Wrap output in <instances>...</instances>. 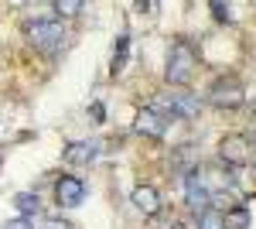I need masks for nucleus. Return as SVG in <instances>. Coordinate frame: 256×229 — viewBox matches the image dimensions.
Returning a JSON list of instances; mask_svg holds the SVG:
<instances>
[{
    "label": "nucleus",
    "mask_w": 256,
    "mask_h": 229,
    "mask_svg": "<svg viewBox=\"0 0 256 229\" xmlns=\"http://www.w3.org/2000/svg\"><path fill=\"white\" fill-rule=\"evenodd\" d=\"M24 28H28V41H31L38 52H44V55L62 52V45L68 38V28H65L62 18H34V21H28Z\"/></svg>",
    "instance_id": "nucleus-1"
},
{
    "label": "nucleus",
    "mask_w": 256,
    "mask_h": 229,
    "mask_svg": "<svg viewBox=\"0 0 256 229\" xmlns=\"http://www.w3.org/2000/svg\"><path fill=\"white\" fill-rule=\"evenodd\" d=\"M192 69H195V52H192V45L188 41H174L171 48H168V65H164V79H168V86H184L188 79H192Z\"/></svg>",
    "instance_id": "nucleus-2"
},
{
    "label": "nucleus",
    "mask_w": 256,
    "mask_h": 229,
    "mask_svg": "<svg viewBox=\"0 0 256 229\" xmlns=\"http://www.w3.org/2000/svg\"><path fill=\"white\" fill-rule=\"evenodd\" d=\"M154 110H158L168 123H174V120H184V116H192L198 110V99L192 93H164L158 96V103H154Z\"/></svg>",
    "instance_id": "nucleus-3"
},
{
    "label": "nucleus",
    "mask_w": 256,
    "mask_h": 229,
    "mask_svg": "<svg viewBox=\"0 0 256 229\" xmlns=\"http://www.w3.org/2000/svg\"><path fill=\"white\" fill-rule=\"evenodd\" d=\"M242 99H246V89L239 79H218L208 89V103L222 106V110H236V106H242Z\"/></svg>",
    "instance_id": "nucleus-4"
},
{
    "label": "nucleus",
    "mask_w": 256,
    "mask_h": 229,
    "mask_svg": "<svg viewBox=\"0 0 256 229\" xmlns=\"http://www.w3.org/2000/svg\"><path fill=\"white\" fill-rule=\"evenodd\" d=\"M218 157L226 161V168H246L250 161H253V144L246 140V137H226L222 144H218Z\"/></svg>",
    "instance_id": "nucleus-5"
},
{
    "label": "nucleus",
    "mask_w": 256,
    "mask_h": 229,
    "mask_svg": "<svg viewBox=\"0 0 256 229\" xmlns=\"http://www.w3.org/2000/svg\"><path fill=\"white\" fill-rule=\"evenodd\" d=\"M184 205L195 212H205V209H212V191L205 188V181H202V171H188L184 174Z\"/></svg>",
    "instance_id": "nucleus-6"
},
{
    "label": "nucleus",
    "mask_w": 256,
    "mask_h": 229,
    "mask_svg": "<svg viewBox=\"0 0 256 229\" xmlns=\"http://www.w3.org/2000/svg\"><path fill=\"white\" fill-rule=\"evenodd\" d=\"M55 202H58L62 209H79L82 202H86V185L76 174H62L58 181H55Z\"/></svg>",
    "instance_id": "nucleus-7"
},
{
    "label": "nucleus",
    "mask_w": 256,
    "mask_h": 229,
    "mask_svg": "<svg viewBox=\"0 0 256 229\" xmlns=\"http://www.w3.org/2000/svg\"><path fill=\"white\" fill-rule=\"evenodd\" d=\"M134 130L144 137H164V130H168V120L154 110V106H144L137 113V120H134Z\"/></svg>",
    "instance_id": "nucleus-8"
},
{
    "label": "nucleus",
    "mask_w": 256,
    "mask_h": 229,
    "mask_svg": "<svg viewBox=\"0 0 256 229\" xmlns=\"http://www.w3.org/2000/svg\"><path fill=\"white\" fill-rule=\"evenodd\" d=\"M99 151H102V144H99L96 137H92V140H72V144L65 147V161H68V164H89V161H96Z\"/></svg>",
    "instance_id": "nucleus-9"
},
{
    "label": "nucleus",
    "mask_w": 256,
    "mask_h": 229,
    "mask_svg": "<svg viewBox=\"0 0 256 229\" xmlns=\"http://www.w3.org/2000/svg\"><path fill=\"white\" fill-rule=\"evenodd\" d=\"M134 205H137L144 215H158L160 212V195H158V188L154 185H140V188H134Z\"/></svg>",
    "instance_id": "nucleus-10"
},
{
    "label": "nucleus",
    "mask_w": 256,
    "mask_h": 229,
    "mask_svg": "<svg viewBox=\"0 0 256 229\" xmlns=\"http://www.w3.org/2000/svg\"><path fill=\"white\" fill-rule=\"evenodd\" d=\"M52 7H55V14L62 21H72L82 14V7H86V0H52Z\"/></svg>",
    "instance_id": "nucleus-11"
},
{
    "label": "nucleus",
    "mask_w": 256,
    "mask_h": 229,
    "mask_svg": "<svg viewBox=\"0 0 256 229\" xmlns=\"http://www.w3.org/2000/svg\"><path fill=\"white\" fill-rule=\"evenodd\" d=\"M14 205H18V212H20V215H28V219H31V215H38V209H41V198L34 195V191H20L18 198H14Z\"/></svg>",
    "instance_id": "nucleus-12"
},
{
    "label": "nucleus",
    "mask_w": 256,
    "mask_h": 229,
    "mask_svg": "<svg viewBox=\"0 0 256 229\" xmlns=\"http://www.w3.org/2000/svg\"><path fill=\"white\" fill-rule=\"evenodd\" d=\"M126 52H130V35H120L116 45H113V62H110V69H113V72H120V69H123Z\"/></svg>",
    "instance_id": "nucleus-13"
},
{
    "label": "nucleus",
    "mask_w": 256,
    "mask_h": 229,
    "mask_svg": "<svg viewBox=\"0 0 256 229\" xmlns=\"http://www.w3.org/2000/svg\"><path fill=\"white\" fill-rule=\"evenodd\" d=\"M195 229H226V219H222V212L205 209V212H198V226Z\"/></svg>",
    "instance_id": "nucleus-14"
},
{
    "label": "nucleus",
    "mask_w": 256,
    "mask_h": 229,
    "mask_svg": "<svg viewBox=\"0 0 256 229\" xmlns=\"http://www.w3.org/2000/svg\"><path fill=\"white\" fill-rule=\"evenodd\" d=\"M222 219H226V229H246V226H250V212L242 209V205L232 209V212H226Z\"/></svg>",
    "instance_id": "nucleus-15"
},
{
    "label": "nucleus",
    "mask_w": 256,
    "mask_h": 229,
    "mask_svg": "<svg viewBox=\"0 0 256 229\" xmlns=\"http://www.w3.org/2000/svg\"><path fill=\"white\" fill-rule=\"evenodd\" d=\"M0 229H34V222H31L28 215H18V219H7Z\"/></svg>",
    "instance_id": "nucleus-16"
},
{
    "label": "nucleus",
    "mask_w": 256,
    "mask_h": 229,
    "mask_svg": "<svg viewBox=\"0 0 256 229\" xmlns=\"http://www.w3.org/2000/svg\"><path fill=\"white\" fill-rule=\"evenodd\" d=\"M212 11H216L218 21H229V18H232V14H229V7H222V0H212Z\"/></svg>",
    "instance_id": "nucleus-17"
},
{
    "label": "nucleus",
    "mask_w": 256,
    "mask_h": 229,
    "mask_svg": "<svg viewBox=\"0 0 256 229\" xmlns=\"http://www.w3.org/2000/svg\"><path fill=\"white\" fill-rule=\"evenodd\" d=\"M154 7H158V0H137V11H140V14H150Z\"/></svg>",
    "instance_id": "nucleus-18"
},
{
    "label": "nucleus",
    "mask_w": 256,
    "mask_h": 229,
    "mask_svg": "<svg viewBox=\"0 0 256 229\" xmlns=\"http://www.w3.org/2000/svg\"><path fill=\"white\" fill-rule=\"evenodd\" d=\"M44 229H72L65 219H52V222H44Z\"/></svg>",
    "instance_id": "nucleus-19"
}]
</instances>
